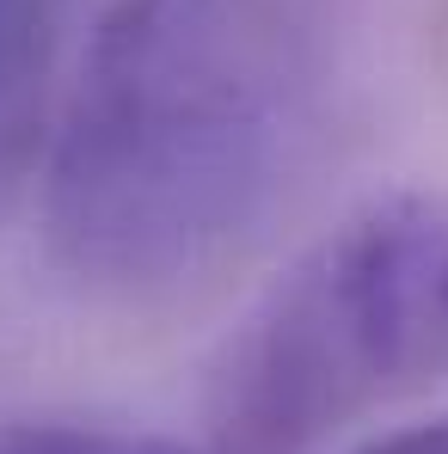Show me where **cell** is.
Here are the masks:
<instances>
[{
	"label": "cell",
	"mask_w": 448,
	"mask_h": 454,
	"mask_svg": "<svg viewBox=\"0 0 448 454\" xmlns=\"http://www.w3.org/2000/svg\"><path fill=\"white\" fill-rule=\"evenodd\" d=\"M448 387V203L357 209L246 307L209 369L222 454H307Z\"/></svg>",
	"instance_id": "cell-2"
},
{
	"label": "cell",
	"mask_w": 448,
	"mask_h": 454,
	"mask_svg": "<svg viewBox=\"0 0 448 454\" xmlns=\"http://www.w3.org/2000/svg\"><path fill=\"white\" fill-rule=\"evenodd\" d=\"M0 454H191L172 442H136L111 430H75V424H12L0 430Z\"/></svg>",
	"instance_id": "cell-4"
},
{
	"label": "cell",
	"mask_w": 448,
	"mask_h": 454,
	"mask_svg": "<svg viewBox=\"0 0 448 454\" xmlns=\"http://www.w3.org/2000/svg\"><path fill=\"white\" fill-rule=\"evenodd\" d=\"M363 454H448V411H443V418H430V424H405V430H393V436L369 442Z\"/></svg>",
	"instance_id": "cell-5"
},
{
	"label": "cell",
	"mask_w": 448,
	"mask_h": 454,
	"mask_svg": "<svg viewBox=\"0 0 448 454\" xmlns=\"http://www.w3.org/2000/svg\"><path fill=\"white\" fill-rule=\"evenodd\" d=\"M56 50V0H0V203L25 178Z\"/></svg>",
	"instance_id": "cell-3"
},
{
	"label": "cell",
	"mask_w": 448,
	"mask_h": 454,
	"mask_svg": "<svg viewBox=\"0 0 448 454\" xmlns=\"http://www.w3.org/2000/svg\"><path fill=\"white\" fill-rule=\"evenodd\" d=\"M313 43L289 0H117L50 148V233L98 289H178L240 252L307 142Z\"/></svg>",
	"instance_id": "cell-1"
}]
</instances>
